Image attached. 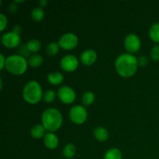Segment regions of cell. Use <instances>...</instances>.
<instances>
[{"instance_id": "obj_1", "label": "cell", "mask_w": 159, "mask_h": 159, "mask_svg": "<svg viewBox=\"0 0 159 159\" xmlns=\"http://www.w3.org/2000/svg\"><path fill=\"white\" fill-rule=\"evenodd\" d=\"M138 59L132 54L125 53L118 56L115 61V68L123 78L132 77L137 72Z\"/></svg>"}, {"instance_id": "obj_2", "label": "cell", "mask_w": 159, "mask_h": 159, "mask_svg": "<svg viewBox=\"0 0 159 159\" xmlns=\"http://www.w3.org/2000/svg\"><path fill=\"white\" fill-rule=\"evenodd\" d=\"M63 117L58 110L54 108H48L43 113L41 116L42 125L48 132L57 131L61 127Z\"/></svg>"}, {"instance_id": "obj_3", "label": "cell", "mask_w": 159, "mask_h": 159, "mask_svg": "<svg viewBox=\"0 0 159 159\" xmlns=\"http://www.w3.org/2000/svg\"><path fill=\"white\" fill-rule=\"evenodd\" d=\"M43 93L41 85L37 81H30L23 87V98L30 104H37L43 99Z\"/></svg>"}, {"instance_id": "obj_4", "label": "cell", "mask_w": 159, "mask_h": 159, "mask_svg": "<svg viewBox=\"0 0 159 159\" xmlns=\"http://www.w3.org/2000/svg\"><path fill=\"white\" fill-rule=\"evenodd\" d=\"M28 65V61L23 56L14 54L6 58L5 68L12 75H22L27 70Z\"/></svg>"}, {"instance_id": "obj_5", "label": "cell", "mask_w": 159, "mask_h": 159, "mask_svg": "<svg viewBox=\"0 0 159 159\" xmlns=\"http://www.w3.org/2000/svg\"><path fill=\"white\" fill-rule=\"evenodd\" d=\"M69 117L71 122L75 124L80 125L86 121L88 117V113L86 109L80 105L74 106L71 108L69 112Z\"/></svg>"}, {"instance_id": "obj_6", "label": "cell", "mask_w": 159, "mask_h": 159, "mask_svg": "<svg viewBox=\"0 0 159 159\" xmlns=\"http://www.w3.org/2000/svg\"><path fill=\"white\" fill-rule=\"evenodd\" d=\"M79 43V38L77 36L72 33H67L63 34L58 40V44L60 48L65 51H71L76 48Z\"/></svg>"}, {"instance_id": "obj_7", "label": "cell", "mask_w": 159, "mask_h": 159, "mask_svg": "<svg viewBox=\"0 0 159 159\" xmlns=\"http://www.w3.org/2000/svg\"><path fill=\"white\" fill-rule=\"evenodd\" d=\"M124 48L129 54L138 52L141 48V40L134 34H130L124 39Z\"/></svg>"}, {"instance_id": "obj_8", "label": "cell", "mask_w": 159, "mask_h": 159, "mask_svg": "<svg viewBox=\"0 0 159 159\" xmlns=\"http://www.w3.org/2000/svg\"><path fill=\"white\" fill-rule=\"evenodd\" d=\"M57 96L61 102H62L63 103L71 104L75 100L76 94L75 90L71 87L65 85V86L61 87L58 89Z\"/></svg>"}, {"instance_id": "obj_9", "label": "cell", "mask_w": 159, "mask_h": 159, "mask_svg": "<svg viewBox=\"0 0 159 159\" xmlns=\"http://www.w3.org/2000/svg\"><path fill=\"white\" fill-rule=\"evenodd\" d=\"M61 68L67 72H72L79 67V61L77 57L72 54H68L63 57L60 62Z\"/></svg>"}, {"instance_id": "obj_10", "label": "cell", "mask_w": 159, "mask_h": 159, "mask_svg": "<svg viewBox=\"0 0 159 159\" xmlns=\"http://www.w3.org/2000/svg\"><path fill=\"white\" fill-rule=\"evenodd\" d=\"M2 43L7 48H15L20 43V34L13 32L5 33L2 36Z\"/></svg>"}, {"instance_id": "obj_11", "label": "cell", "mask_w": 159, "mask_h": 159, "mask_svg": "<svg viewBox=\"0 0 159 159\" xmlns=\"http://www.w3.org/2000/svg\"><path fill=\"white\" fill-rule=\"evenodd\" d=\"M81 62L86 66H90L96 62L97 54L94 50L87 49L82 53L80 56Z\"/></svg>"}, {"instance_id": "obj_12", "label": "cell", "mask_w": 159, "mask_h": 159, "mask_svg": "<svg viewBox=\"0 0 159 159\" xmlns=\"http://www.w3.org/2000/svg\"><path fill=\"white\" fill-rule=\"evenodd\" d=\"M43 143L48 149L54 150V149L57 148L58 146L59 141L55 134L52 133V132H48L43 137Z\"/></svg>"}, {"instance_id": "obj_13", "label": "cell", "mask_w": 159, "mask_h": 159, "mask_svg": "<svg viewBox=\"0 0 159 159\" xmlns=\"http://www.w3.org/2000/svg\"><path fill=\"white\" fill-rule=\"evenodd\" d=\"M94 137L99 142H104L109 138L108 130L102 127H98L94 130Z\"/></svg>"}, {"instance_id": "obj_14", "label": "cell", "mask_w": 159, "mask_h": 159, "mask_svg": "<svg viewBox=\"0 0 159 159\" xmlns=\"http://www.w3.org/2000/svg\"><path fill=\"white\" fill-rule=\"evenodd\" d=\"M48 80L51 85H60L64 81V75L59 71L51 72L48 75Z\"/></svg>"}, {"instance_id": "obj_15", "label": "cell", "mask_w": 159, "mask_h": 159, "mask_svg": "<svg viewBox=\"0 0 159 159\" xmlns=\"http://www.w3.org/2000/svg\"><path fill=\"white\" fill-rule=\"evenodd\" d=\"M45 128L42 124H36L31 128L30 134L35 139H40L45 136Z\"/></svg>"}, {"instance_id": "obj_16", "label": "cell", "mask_w": 159, "mask_h": 159, "mask_svg": "<svg viewBox=\"0 0 159 159\" xmlns=\"http://www.w3.org/2000/svg\"><path fill=\"white\" fill-rule=\"evenodd\" d=\"M149 37L155 43H159V23H155L150 27Z\"/></svg>"}, {"instance_id": "obj_17", "label": "cell", "mask_w": 159, "mask_h": 159, "mask_svg": "<svg viewBox=\"0 0 159 159\" xmlns=\"http://www.w3.org/2000/svg\"><path fill=\"white\" fill-rule=\"evenodd\" d=\"M26 47L28 51H30V52L33 53H37L41 49V43H40V40H37V39H32V40L28 41Z\"/></svg>"}, {"instance_id": "obj_18", "label": "cell", "mask_w": 159, "mask_h": 159, "mask_svg": "<svg viewBox=\"0 0 159 159\" xmlns=\"http://www.w3.org/2000/svg\"><path fill=\"white\" fill-rule=\"evenodd\" d=\"M103 159H122V153L120 149L113 148L106 152Z\"/></svg>"}, {"instance_id": "obj_19", "label": "cell", "mask_w": 159, "mask_h": 159, "mask_svg": "<svg viewBox=\"0 0 159 159\" xmlns=\"http://www.w3.org/2000/svg\"><path fill=\"white\" fill-rule=\"evenodd\" d=\"M43 63V58L40 54H34L30 57L28 64L32 68H38Z\"/></svg>"}, {"instance_id": "obj_20", "label": "cell", "mask_w": 159, "mask_h": 159, "mask_svg": "<svg viewBox=\"0 0 159 159\" xmlns=\"http://www.w3.org/2000/svg\"><path fill=\"white\" fill-rule=\"evenodd\" d=\"M76 153V148L73 144H68L63 149V155L66 158H71Z\"/></svg>"}, {"instance_id": "obj_21", "label": "cell", "mask_w": 159, "mask_h": 159, "mask_svg": "<svg viewBox=\"0 0 159 159\" xmlns=\"http://www.w3.org/2000/svg\"><path fill=\"white\" fill-rule=\"evenodd\" d=\"M32 19L36 22H40L44 17V12L41 7H36L31 12Z\"/></svg>"}, {"instance_id": "obj_22", "label": "cell", "mask_w": 159, "mask_h": 159, "mask_svg": "<svg viewBox=\"0 0 159 159\" xmlns=\"http://www.w3.org/2000/svg\"><path fill=\"white\" fill-rule=\"evenodd\" d=\"M59 48H60V46H59L58 43L51 42L49 44H48V46H47L46 48L47 54H48V56L53 57V56L56 55V54L58 53Z\"/></svg>"}, {"instance_id": "obj_23", "label": "cell", "mask_w": 159, "mask_h": 159, "mask_svg": "<svg viewBox=\"0 0 159 159\" xmlns=\"http://www.w3.org/2000/svg\"><path fill=\"white\" fill-rule=\"evenodd\" d=\"M82 103L85 106H90L95 102V95L93 92L87 91L82 96Z\"/></svg>"}, {"instance_id": "obj_24", "label": "cell", "mask_w": 159, "mask_h": 159, "mask_svg": "<svg viewBox=\"0 0 159 159\" xmlns=\"http://www.w3.org/2000/svg\"><path fill=\"white\" fill-rule=\"evenodd\" d=\"M56 97L55 92L53 90H48L43 93V100L46 102H51L54 100Z\"/></svg>"}, {"instance_id": "obj_25", "label": "cell", "mask_w": 159, "mask_h": 159, "mask_svg": "<svg viewBox=\"0 0 159 159\" xmlns=\"http://www.w3.org/2000/svg\"><path fill=\"white\" fill-rule=\"evenodd\" d=\"M151 57L155 61H159V45H155L151 51Z\"/></svg>"}, {"instance_id": "obj_26", "label": "cell", "mask_w": 159, "mask_h": 159, "mask_svg": "<svg viewBox=\"0 0 159 159\" xmlns=\"http://www.w3.org/2000/svg\"><path fill=\"white\" fill-rule=\"evenodd\" d=\"M7 18L4 14H0V30L3 31L7 26Z\"/></svg>"}, {"instance_id": "obj_27", "label": "cell", "mask_w": 159, "mask_h": 159, "mask_svg": "<svg viewBox=\"0 0 159 159\" xmlns=\"http://www.w3.org/2000/svg\"><path fill=\"white\" fill-rule=\"evenodd\" d=\"M148 57L145 56H141V57L138 58V65L141 67H144L148 65Z\"/></svg>"}, {"instance_id": "obj_28", "label": "cell", "mask_w": 159, "mask_h": 159, "mask_svg": "<svg viewBox=\"0 0 159 159\" xmlns=\"http://www.w3.org/2000/svg\"><path fill=\"white\" fill-rule=\"evenodd\" d=\"M0 57H1V63H0V65H1V67H0V69L1 70H3V68L6 67V58H5L4 55H3L2 54H0Z\"/></svg>"}, {"instance_id": "obj_29", "label": "cell", "mask_w": 159, "mask_h": 159, "mask_svg": "<svg viewBox=\"0 0 159 159\" xmlns=\"http://www.w3.org/2000/svg\"><path fill=\"white\" fill-rule=\"evenodd\" d=\"M16 10H17V6L14 2L12 3V4L10 5V6H9V11H10V12L11 13H13V12H15Z\"/></svg>"}, {"instance_id": "obj_30", "label": "cell", "mask_w": 159, "mask_h": 159, "mask_svg": "<svg viewBox=\"0 0 159 159\" xmlns=\"http://www.w3.org/2000/svg\"><path fill=\"white\" fill-rule=\"evenodd\" d=\"M20 30H21V28H20V26H19V25H16V26H14L13 30H12V31H13V32L16 33V34H20Z\"/></svg>"}, {"instance_id": "obj_31", "label": "cell", "mask_w": 159, "mask_h": 159, "mask_svg": "<svg viewBox=\"0 0 159 159\" xmlns=\"http://www.w3.org/2000/svg\"><path fill=\"white\" fill-rule=\"evenodd\" d=\"M47 4H48V1H47V0H41V1L40 2V6L41 8L46 6Z\"/></svg>"}]
</instances>
